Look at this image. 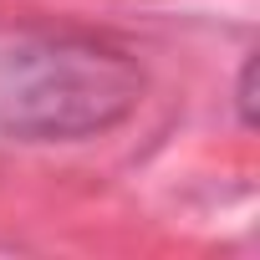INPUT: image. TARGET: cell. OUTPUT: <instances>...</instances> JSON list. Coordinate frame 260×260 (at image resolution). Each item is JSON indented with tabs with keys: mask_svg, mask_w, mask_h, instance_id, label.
<instances>
[{
	"mask_svg": "<svg viewBox=\"0 0 260 260\" xmlns=\"http://www.w3.org/2000/svg\"><path fill=\"white\" fill-rule=\"evenodd\" d=\"M235 102H240V122L250 127V122H255V61H245L240 87H235Z\"/></svg>",
	"mask_w": 260,
	"mask_h": 260,
	"instance_id": "2",
	"label": "cell"
},
{
	"mask_svg": "<svg viewBox=\"0 0 260 260\" xmlns=\"http://www.w3.org/2000/svg\"><path fill=\"white\" fill-rule=\"evenodd\" d=\"M143 97L138 61L92 36H26L0 46V133L26 143L92 138Z\"/></svg>",
	"mask_w": 260,
	"mask_h": 260,
	"instance_id": "1",
	"label": "cell"
}]
</instances>
